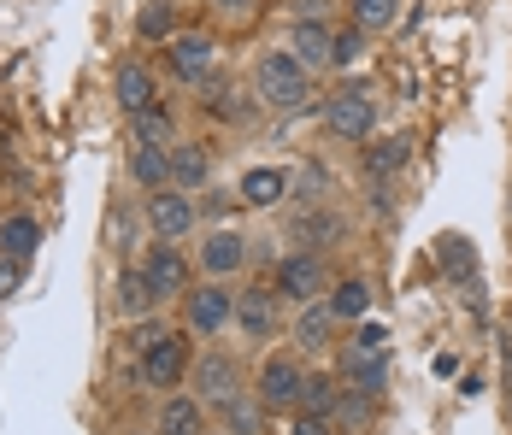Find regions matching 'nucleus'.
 <instances>
[{"label": "nucleus", "mask_w": 512, "mask_h": 435, "mask_svg": "<svg viewBox=\"0 0 512 435\" xmlns=\"http://www.w3.org/2000/svg\"><path fill=\"white\" fill-rule=\"evenodd\" d=\"M254 89L271 112H295V106H307V95H312V71L289 48H265L259 65H254Z\"/></svg>", "instance_id": "obj_1"}, {"label": "nucleus", "mask_w": 512, "mask_h": 435, "mask_svg": "<svg viewBox=\"0 0 512 435\" xmlns=\"http://www.w3.org/2000/svg\"><path fill=\"white\" fill-rule=\"evenodd\" d=\"M165 71L183 89H201L206 77H218V42L206 30H183L177 42H165Z\"/></svg>", "instance_id": "obj_2"}, {"label": "nucleus", "mask_w": 512, "mask_h": 435, "mask_svg": "<svg viewBox=\"0 0 512 435\" xmlns=\"http://www.w3.org/2000/svg\"><path fill=\"white\" fill-rule=\"evenodd\" d=\"M324 124L342 142H371V130H377V100H371V89L354 83V89H342L336 100H324Z\"/></svg>", "instance_id": "obj_3"}, {"label": "nucleus", "mask_w": 512, "mask_h": 435, "mask_svg": "<svg viewBox=\"0 0 512 435\" xmlns=\"http://www.w3.org/2000/svg\"><path fill=\"white\" fill-rule=\"evenodd\" d=\"M183 324H189V336H224L236 324V294L224 289V283L189 289L183 294Z\"/></svg>", "instance_id": "obj_4"}, {"label": "nucleus", "mask_w": 512, "mask_h": 435, "mask_svg": "<svg viewBox=\"0 0 512 435\" xmlns=\"http://www.w3.org/2000/svg\"><path fill=\"white\" fill-rule=\"evenodd\" d=\"M301 383H307V371H301V359L295 353H271L265 365H259V406L265 412H295L301 406Z\"/></svg>", "instance_id": "obj_5"}, {"label": "nucleus", "mask_w": 512, "mask_h": 435, "mask_svg": "<svg viewBox=\"0 0 512 435\" xmlns=\"http://www.w3.org/2000/svg\"><path fill=\"white\" fill-rule=\"evenodd\" d=\"M189 371H195V353H189L183 330H165L154 347H142V383L148 388H177Z\"/></svg>", "instance_id": "obj_6"}, {"label": "nucleus", "mask_w": 512, "mask_h": 435, "mask_svg": "<svg viewBox=\"0 0 512 435\" xmlns=\"http://www.w3.org/2000/svg\"><path fill=\"white\" fill-rule=\"evenodd\" d=\"M189 394L206 400V412H212V406H224V400H236V394H242V371H236V359H230L224 347L201 353V359H195V371H189Z\"/></svg>", "instance_id": "obj_7"}, {"label": "nucleus", "mask_w": 512, "mask_h": 435, "mask_svg": "<svg viewBox=\"0 0 512 435\" xmlns=\"http://www.w3.org/2000/svg\"><path fill=\"white\" fill-rule=\"evenodd\" d=\"M195 224H201V200L195 194H183V189L148 194V230H154L159 242H183Z\"/></svg>", "instance_id": "obj_8"}, {"label": "nucleus", "mask_w": 512, "mask_h": 435, "mask_svg": "<svg viewBox=\"0 0 512 435\" xmlns=\"http://www.w3.org/2000/svg\"><path fill=\"white\" fill-rule=\"evenodd\" d=\"M271 289L283 294V306H312L324 300V259L318 253H289L277 259V283Z\"/></svg>", "instance_id": "obj_9"}, {"label": "nucleus", "mask_w": 512, "mask_h": 435, "mask_svg": "<svg viewBox=\"0 0 512 435\" xmlns=\"http://www.w3.org/2000/svg\"><path fill=\"white\" fill-rule=\"evenodd\" d=\"M277 324H283V294L254 283V289L236 294V330L248 341H271L277 336Z\"/></svg>", "instance_id": "obj_10"}, {"label": "nucleus", "mask_w": 512, "mask_h": 435, "mask_svg": "<svg viewBox=\"0 0 512 435\" xmlns=\"http://www.w3.org/2000/svg\"><path fill=\"white\" fill-rule=\"evenodd\" d=\"M142 271H148V283H154L159 306H165V300H183V294L195 289V283H189V259H183V247H177V242H159V247H148Z\"/></svg>", "instance_id": "obj_11"}, {"label": "nucleus", "mask_w": 512, "mask_h": 435, "mask_svg": "<svg viewBox=\"0 0 512 435\" xmlns=\"http://www.w3.org/2000/svg\"><path fill=\"white\" fill-rule=\"evenodd\" d=\"M195 265L206 271V283H224L248 265V236L242 230H212L201 247H195Z\"/></svg>", "instance_id": "obj_12"}, {"label": "nucleus", "mask_w": 512, "mask_h": 435, "mask_svg": "<svg viewBox=\"0 0 512 435\" xmlns=\"http://www.w3.org/2000/svg\"><path fill=\"white\" fill-rule=\"evenodd\" d=\"M112 100H118V106H124L130 118H136V112H148V106L159 100V83H154V71H148L142 59H124V65L112 71Z\"/></svg>", "instance_id": "obj_13"}, {"label": "nucleus", "mask_w": 512, "mask_h": 435, "mask_svg": "<svg viewBox=\"0 0 512 435\" xmlns=\"http://www.w3.org/2000/svg\"><path fill=\"white\" fill-rule=\"evenodd\" d=\"M112 306H118V318H136V324L159 306V294H154V283H148L142 265H124V271H118V283H112Z\"/></svg>", "instance_id": "obj_14"}, {"label": "nucleus", "mask_w": 512, "mask_h": 435, "mask_svg": "<svg viewBox=\"0 0 512 435\" xmlns=\"http://www.w3.org/2000/svg\"><path fill=\"white\" fill-rule=\"evenodd\" d=\"M289 53H295L307 71H324V65L336 59V30H330L324 18H301L295 36H289Z\"/></svg>", "instance_id": "obj_15"}, {"label": "nucleus", "mask_w": 512, "mask_h": 435, "mask_svg": "<svg viewBox=\"0 0 512 435\" xmlns=\"http://www.w3.org/2000/svg\"><path fill=\"white\" fill-rule=\"evenodd\" d=\"M0 253L18 259V265H30L42 253V218L36 212H6L0 218Z\"/></svg>", "instance_id": "obj_16"}, {"label": "nucleus", "mask_w": 512, "mask_h": 435, "mask_svg": "<svg viewBox=\"0 0 512 435\" xmlns=\"http://www.w3.org/2000/svg\"><path fill=\"white\" fill-rule=\"evenodd\" d=\"M154 430L159 435H206V400H195V394H165Z\"/></svg>", "instance_id": "obj_17"}, {"label": "nucleus", "mask_w": 512, "mask_h": 435, "mask_svg": "<svg viewBox=\"0 0 512 435\" xmlns=\"http://www.w3.org/2000/svg\"><path fill=\"white\" fill-rule=\"evenodd\" d=\"M177 36H183V6L177 0H142L136 42H177Z\"/></svg>", "instance_id": "obj_18"}, {"label": "nucleus", "mask_w": 512, "mask_h": 435, "mask_svg": "<svg viewBox=\"0 0 512 435\" xmlns=\"http://www.w3.org/2000/svg\"><path fill=\"white\" fill-rule=\"evenodd\" d=\"M206 177H212V153L201 142H171V189L195 194L206 189Z\"/></svg>", "instance_id": "obj_19"}, {"label": "nucleus", "mask_w": 512, "mask_h": 435, "mask_svg": "<svg viewBox=\"0 0 512 435\" xmlns=\"http://www.w3.org/2000/svg\"><path fill=\"white\" fill-rule=\"evenodd\" d=\"M130 183L148 189V194L171 189V147H142L136 142V153H130Z\"/></svg>", "instance_id": "obj_20"}, {"label": "nucleus", "mask_w": 512, "mask_h": 435, "mask_svg": "<svg viewBox=\"0 0 512 435\" xmlns=\"http://www.w3.org/2000/svg\"><path fill=\"white\" fill-rule=\"evenodd\" d=\"M236 194H242L248 206H277V200H289V171H283V165H254Z\"/></svg>", "instance_id": "obj_21"}, {"label": "nucleus", "mask_w": 512, "mask_h": 435, "mask_svg": "<svg viewBox=\"0 0 512 435\" xmlns=\"http://www.w3.org/2000/svg\"><path fill=\"white\" fill-rule=\"evenodd\" d=\"M342 236H348V224L336 212H324V206H307L295 218V242H307V247H330V242H342Z\"/></svg>", "instance_id": "obj_22"}, {"label": "nucleus", "mask_w": 512, "mask_h": 435, "mask_svg": "<svg viewBox=\"0 0 512 435\" xmlns=\"http://www.w3.org/2000/svg\"><path fill=\"white\" fill-rule=\"evenodd\" d=\"M336 406H342V383L336 377H307L301 383V406H295L301 418H330L336 424Z\"/></svg>", "instance_id": "obj_23"}, {"label": "nucleus", "mask_w": 512, "mask_h": 435, "mask_svg": "<svg viewBox=\"0 0 512 435\" xmlns=\"http://www.w3.org/2000/svg\"><path fill=\"white\" fill-rule=\"evenodd\" d=\"M130 130H136V142H142V147H171L177 118H171V106H165V100H154L148 112H136V118H130Z\"/></svg>", "instance_id": "obj_24"}, {"label": "nucleus", "mask_w": 512, "mask_h": 435, "mask_svg": "<svg viewBox=\"0 0 512 435\" xmlns=\"http://www.w3.org/2000/svg\"><path fill=\"white\" fill-rule=\"evenodd\" d=\"M324 306H330L336 318H365V312H371V283H365V277H342L336 289L324 294Z\"/></svg>", "instance_id": "obj_25"}, {"label": "nucleus", "mask_w": 512, "mask_h": 435, "mask_svg": "<svg viewBox=\"0 0 512 435\" xmlns=\"http://www.w3.org/2000/svg\"><path fill=\"white\" fill-rule=\"evenodd\" d=\"M412 142L407 136H383V142H371V153H365V177H395L401 165H407Z\"/></svg>", "instance_id": "obj_26"}, {"label": "nucleus", "mask_w": 512, "mask_h": 435, "mask_svg": "<svg viewBox=\"0 0 512 435\" xmlns=\"http://www.w3.org/2000/svg\"><path fill=\"white\" fill-rule=\"evenodd\" d=\"M330 330H336V312H330L324 300L301 306V318H295V341H301V347H324V341H330Z\"/></svg>", "instance_id": "obj_27"}, {"label": "nucleus", "mask_w": 512, "mask_h": 435, "mask_svg": "<svg viewBox=\"0 0 512 435\" xmlns=\"http://www.w3.org/2000/svg\"><path fill=\"white\" fill-rule=\"evenodd\" d=\"M383 383H389L383 353H377V359H359V353H348V388H359V394H377Z\"/></svg>", "instance_id": "obj_28"}, {"label": "nucleus", "mask_w": 512, "mask_h": 435, "mask_svg": "<svg viewBox=\"0 0 512 435\" xmlns=\"http://www.w3.org/2000/svg\"><path fill=\"white\" fill-rule=\"evenodd\" d=\"M259 412H265V406H248L242 394L218 406V418H224V430H230V435H254L259 430Z\"/></svg>", "instance_id": "obj_29"}, {"label": "nucleus", "mask_w": 512, "mask_h": 435, "mask_svg": "<svg viewBox=\"0 0 512 435\" xmlns=\"http://www.w3.org/2000/svg\"><path fill=\"white\" fill-rule=\"evenodd\" d=\"M354 18H359L365 36H371V30H389V24H395V0H354Z\"/></svg>", "instance_id": "obj_30"}, {"label": "nucleus", "mask_w": 512, "mask_h": 435, "mask_svg": "<svg viewBox=\"0 0 512 435\" xmlns=\"http://www.w3.org/2000/svg\"><path fill=\"white\" fill-rule=\"evenodd\" d=\"M383 347H389V330H383V324H359V330H354V347H348V353H359V359H377Z\"/></svg>", "instance_id": "obj_31"}, {"label": "nucleus", "mask_w": 512, "mask_h": 435, "mask_svg": "<svg viewBox=\"0 0 512 435\" xmlns=\"http://www.w3.org/2000/svg\"><path fill=\"white\" fill-rule=\"evenodd\" d=\"M336 418H342V424H365V418H371V394H359V388L342 383V406H336Z\"/></svg>", "instance_id": "obj_32"}, {"label": "nucleus", "mask_w": 512, "mask_h": 435, "mask_svg": "<svg viewBox=\"0 0 512 435\" xmlns=\"http://www.w3.org/2000/svg\"><path fill=\"white\" fill-rule=\"evenodd\" d=\"M365 59V30H336V59L330 65H359Z\"/></svg>", "instance_id": "obj_33"}, {"label": "nucleus", "mask_w": 512, "mask_h": 435, "mask_svg": "<svg viewBox=\"0 0 512 435\" xmlns=\"http://www.w3.org/2000/svg\"><path fill=\"white\" fill-rule=\"evenodd\" d=\"M24 271H30V265H18V259L0 253V300H12V294L24 289Z\"/></svg>", "instance_id": "obj_34"}, {"label": "nucleus", "mask_w": 512, "mask_h": 435, "mask_svg": "<svg viewBox=\"0 0 512 435\" xmlns=\"http://www.w3.org/2000/svg\"><path fill=\"white\" fill-rule=\"evenodd\" d=\"M442 265H448L454 277L471 271V265H477V259H471V242H454V236H448V242H442Z\"/></svg>", "instance_id": "obj_35"}, {"label": "nucleus", "mask_w": 512, "mask_h": 435, "mask_svg": "<svg viewBox=\"0 0 512 435\" xmlns=\"http://www.w3.org/2000/svg\"><path fill=\"white\" fill-rule=\"evenodd\" d=\"M289 435H336V424H330V418H301Z\"/></svg>", "instance_id": "obj_36"}, {"label": "nucleus", "mask_w": 512, "mask_h": 435, "mask_svg": "<svg viewBox=\"0 0 512 435\" xmlns=\"http://www.w3.org/2000/svg\"><path fill=\"white\" fill-rule=\"evenodd\" d=\"M212 6H218V12H254L259 0H212Z\"/></svg>", "instance_id": "obj_37"}, {"label": "nucleus", "mask_w": 512, "mask_h": 435, "mask_svg": "<svg viewBox=\"0 0 512 435\" xmlns=\"http://www.w3.org/2000/svg\"><path fill=\"white\" fill-rule=\"evenodd\" d=\"M148 435H159V430H148Z\"/></svg>", "instance_id": "obj_38"}]
</instances>
